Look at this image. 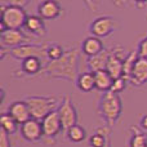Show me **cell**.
Segmentation results:
<instances>
[{"mask_svg":"<svg viewBox=\"0 0 147 147\" xmlns=\"http://www.w3.org/2000/svg\"><path fill=\"white\" fill-rule=\"evenodd\" d=\"M132 137L129 141V147H145L147 146V133L140 127L132 125L129 128Z\"/></svg>","mask_w":147,"mask_h":147,"instance_id":"obj_22","label":"cell"},{"mask_svg":"<svg viewBox=\"0 0 147 147\" xmlns=\"http://www.w3.org/2000/svg\"><path fill=\"white\" fill-rule=\"evenodd\" d=\"M62 5L54 0H45L38 5V16L44 21H52L62 14Z\"/></svg>","mask_w":147,"mask_h":147,"instance_id":"obj_13","label":"cell"},{"mask_svg":"<svg viewBox=\"0 0 147 147\" xmlns=\"http://www.w3.org/2000/svg\"><path fill=\"white\" fill-rule=\"evenodd\" d=\"M0 124H1V129L8 136L16 134L18 130V123L13 119L9 112H3L1 114V116H0Z\"/></svg>","mask_w":147,"mask_h":147,"instance_id":"obj_23","label":"cell"},{"mask_svg":"<svg viewBox=\"0 0 147 147\" xmlns=\"http://www.w3.org/2000/svg\"><path fill=\"white\" fill-rule=\"evenodd\" d=\"M65 52L66 51H65L59 44H48V48H47V58H48V61H57V59L62 58Z\"/></svg>","mask_w":147,"mask_h":147,"instance_id":"obj_26","label":"cell"},{"mask_svg":"<svg viewBox=\"0 0 147 147\" xmlns=\"http://www.w3.org/2000/svg\"><path fill=\"white\" fill-rule=\"evenodd\" d=\"M125 58H127L125 51L121 45H115L110 49V58L106 71L114 78V80L123 78V67H124Z\"/></svg>","mask_w":147,"mask_h":147,"instance_id":"obj_8","label":"cell"},{"mask_svg":"<svg viewBox=\"0 0 147 147\" xmlns=\"http://www.w3.org/2000/svg\"><path fill=\"white\" fill-rule=\"evenodd\" d=\"M47 62L43 59L38 58V57H31L25 61H22L21 67L18 71L13 72V76L16 78H25V76H36L39 74L43 72V69L45 66Z\"/></svg>","mask_w":147,"mask_h":147,"instance_id":"obj_11","label":"cell"},{"mask_svg":"<svg viewBox=\"0 0 147 147\" xmlns=\"http://www.w3.org/2000/svg\"><path fill=\"white\" fill-rule=\"evenodd\" d=\"M41 127H43V133H44L43 141H45L47 143H54L57 136L61 132H63L58 111H54V112H52L51 115H48V116L41 121Z\"/></svg>","mask_w":147,"mask_h":147,"instance_id":"obj_10","label":"cell"},{"mask_svg":"<svg viewBox=\"0 0 147 147\" xmlns=\"http://www.w3.org/2000/svg\"><path fill=\"white\" fill-rule=\"evenodd\" d=\"M123 112V103L119 94L106 92L101 96L98 103V114L106 125L112 129Z\"/></svg>","mask_w":147,"mask_h":147,"instance_id":"obj_2","label":"cell"},{"mask_svg":"<svg viewBox=\"0 0 147 147\" xmlns=\"http://www.w3.org/2000/svg\"><path fill=\"white\" fill-rule=\"evenodd\" d=\"M140 128L143 130H147V115H143L140 120Z\"/></svg>","mask_w":147,"mask_h":147,"instance_id":"obj_31","label":"cell"},{"mask_svg":"<svg viewBox=\"0 0 147 147\" xmlns=\"http://www.w3.org/2000/svg\"><path fill=\"white\" fill-rule=\"evenodd\" d=\"M27 0H16V1H8V4H10V5H14V7H18V8H23L26 4H27Z\"/></svg>","mask_w":147,"mask_h":147,"instance_id":"obj_30","label":"cell"},{"mask_svg":"<svg viewBox=\"0 0 147 147\" xmlns=\"http://www.w3.org/2000/svg\"><path fill=\"white\" fill-rule=\"evenodd\" d=\"M0 147H10V141H9V136L1 129L0 132Z\"/></svg>","mask_w":147,"mask_h":147,"instance_id":"obj_29","label":"cell"},{"mask_svg":"<svg viewBox=\"0 0 147 147\" xmlns=\"http://www.w3.org/2000/svg\"><path fill=\"white\" fill-rule=\"evenodd\" d=\"M105 147H111V142H110V141H109V142H107V145L105 146Z\"/></svg>","mask_w":147,"mask_h":147,"instance_id":"obj_32","label":"cell"},{"mask_svg":"<svg viewBox=\"0 0 147 147\" xmlns=\"http://www.w3.org/2000/svg\"><path fill=\"white\" fill-rule=\"evenodd\" d=\"M47 48H48V43H44V44L30 43V44H23V45L9 49L8 54L16 59H20L21 62L27 58H31V57H38V58L43 59L44 62H48Z\"/></svg>","mask_w":147,"mask_h":147,"instance_id":"obj_5","label":"cell"},{"mask_svg":"<svg viewBox=\"0 0 147 147\" xmlns=\"http://www.w3.org/2000/svg\"><path fill=\"white\" fill-rule=\"evenodd\" d=\"M105 47H103V43L99 38H96V36H88L85 40L83 41L81 44V52H83L85 56L88 57H93V56H97L101 52L105 51Z\"/></svg>","mask_w":147,"mask_h":147,"instance_id":"obj_18","label":"cell"},{"mask_svg":"<svg viewBox=\"0 0 147 147\" xmlns=\"http://www.w3.org/2000/svg\"><path fill=\"white\" fill-rule=\"evenodd\" d=\"M34 41V38L31 35H27L22 30H5L0 32V44L1 48H16V47L30 44Z\"/></svg>","mask_w":147,"mask_h":147,"instance_id":"obj_7","label":"cell"},{"mask_svg":"<svg viewBox=\"0 0 147 147\" xmlns=\"http://www.w3.org/2000/svg\"><path fill=\"white\" fill-rule=\"evenodd\" d=\"M57 111H58L59 119L62 123L63 133L66 134V132L70 128L78 124V111H76V107L72 103V99L69 96H65Z\"/></svg>","mask_w":147,"mask_h":147,"instance_id":"obj_6","label":"cell"},{"mask_svg":"<svg viewBox=\"0 0 147 147\" xmlns=\"http://www.w3.org/2000/svg\"><path fill=\"white\" fill-rule=\"evenodd\" d=\"M116 28V21L112 16H99L89 26L92 36L96 38H106L111 35Z\"/></svg>","mask_w":147,"mask_h":147,"instance_id":"obj_9","label":"cell"},{"mask_svg":"<svg viewBox=\"0 0 147 147\" xmlns=\"http://www.w3.org/2000/svg\"><path fill=\"white\" fill-rule=\"evenodd\" d=\"M129 83L136 86H141L147 83V58L140 57L137 59Z\"/></svg>","mask_w":147,"mask_h":147,"instance_id":"obj_16","label":"cell"},{"mask_svg":"<svg viewBox=\"0 0 147 147\" xmlns=\"http://www.w3.org/2000/svg\"><path fill=\"white\" fill-rule=\"evenodd\" d=\"M137 53L142 58H147V35L145 38L141 39L140 44H138V48H137Z\"/></svg>","mask_w":147,"mask_h":147,"instance_id":"obj_28","label":"cell"},{"mask_svg":"<svg viewBox=\"0 0 147 147\" xmlns=\"http://www.w3.org/2000/svg\"><path fill=\"white\" fill-rule=\"evenodd\" d=\"M94 78H96V89L97 90L103 92V93L111 90V86H112V84H114V78H112L106 70H105V71L94 72Z\"/></svg>","mask_w":147,"mask_h":147,"instance_id":"obj_21","label":"cell"},{"mask_svg":"<svg viewBox=\"0 0 147 147\" xmlns=\"http://www.w3.org/2000/svg\"><path fill=\"white\" fill-rule=\"evenodd\" d=\"M145 147H147V146H145Z\"/></svg>","mask_w":147,"mask_h":147,"instance_id":"obj_33","label":"cell"},{"mask_svg":"<svg viewBox=\"0 0 147 147\" xmlns=\"http://www.w3.org/2000/svg\"><path fill=\"white\" fill-rule=\"evenodd\" d=\"M25 28L32 38H40L47 35V26L45 22L38 14H31L27 17L25 23Z\"/></svg>","mask_w":147,"mask_h":147,"instance_id":"obj_15","label":"cell"},{"mask_svg":"<svg viewBox=\"0 0 147 147\" xmlns=\"http://www.w3.org/2000/svg\"><path fill=\"white\" fill-rule=\"evenodd\" d=\"M110 58V51L105 49L99 54L93 57H88L86 59V66L90 70V72H98V71H105L107 69V63H109Z\"/></svg>","mask_w":147,"mask_h":147,"instance_id":"obj_17","label":"cell"},{"mask_svg":"<svg viewBox=\"0 0 147 147\" xmlns=\"http://www.w3.org/2000/svg\"><path fill=\"white\" fill-rule=\"evenodd\" d=\"M21 136L28 142H39V141L44 140V133L43 127H41V121H38L35 119H31L26 121L20 127Z\"/></svg>","mask_w":147,"mask_h":147,"instance_id":"obj_12","label":"cell"},{"mask_svg":"<svg viewBox=\"0 0 147 147\" xmlns=\"http://www.w3.org/2000/svg\"><path fill=\"white\" fill-rule=\"evenodd\" d=\"M127 85H128V81L125 80L124 78L116 79V80H114V84H112V86H111V90H110V92H112V93H116V94H119V93H121V92L124 90L125 88H127Z\"/></svg>","mask_w":147,"mask_h":147,"instance_id":"obj_27","label":"cell"},{"mask_svg":"<svg viewBox=\"0 0 147 147\" xmlns=\"http://www.w3.org/2000/svg\"><path fill=\"white\" fill-rule=\"evenodd\" d=\"M27 13L23 8L0 3V32L5 30H22L25 27Z\"/></svg>","mask_w":147,"mask_h":147,"instance_id":"obj_3","label":"cell"},{"mask_svg":"<svg viewBox=\"0 0 147 147\" xmlns=\"http://www.w3.org/2000/svg\"><path fill=\"white\" fill-rule=\"evenodd\" d=\"M140 58L137 51L136 52H130L129 54H127V58L124 59V67H123V78L129 83L130 76H132L133 69H134V65L137 62V59Z\"/></svg>","mask_w":147,"mask_h":147,"instance_id":"obj_24","label":"cell"},{"mask_svg":"<svg viewBox=\"0 0 147 147\" xmlns=\"http://www.w3.org/2000/svg\"><path fill=\"white\" fill-rule=\"evenodd\" d=\"M8 112L12 115V117L20 125L25 124L26 121L31 120V114H30V109H28L27 103L23 101H16L13 103H10L9 109H8Z\"/></svg>","mask_w":147,"mask_h":147,"instance_id":"obj_14","label":"cell"},{"mask_svg":"<svg viewBox=\"0 0 147 147\" xmlns=\"http://www.w3.org/2000/svg\"><path fill=\"white\" fill-rule=\"evenodd\" d=\"M76 86L79 90L84 92V93H89L93 89H96V78H94V72H81L79 75L78 80H76Z\"/></svg>","mask_w":147,"mask_h":147,"instance_id":"obj_20","label":"cell"},{"mask_svg":"<svg viewBox=\"0 0 147 147\" xmlns=\"http://www.w3.org/2000/svg\"><path fill=\"white\" fill-rule=\"evenodd\" d=\"M79 57H80V51L78 47L67 49L62 58L57 61H48L43 69L41 75L51 79H61V80H67L70 83H74L79 78Z\"/></svg>","mask_w":147,"mask_h":147,"instance_id":"obj_1","label":"cell"},{"mask_svg":"<svg viewBox=\"0 0 147 147\" xmlns=\"http://www.w3.org/2000/svg\"><path fill=\"white\" fill-rule=\"evenodd\" d=\"M65 136H66L67 140L71 141V142L79 143V142H83L86 138V130L84 129L81 125L76 124V125H74L72 128H70Z\"/></svg>","mask_w":147,"mask_h":147,"instance_id":"obj_25","label":"cell"},{"mask_svg":"<svg viewBox=\"0 0 147 147\" xmlns=\"http://www.w3.org/2000/svg\"><path fill=\"white\" fill-rule=\"evenodd\" d=\"M30 109L31 117L38 121H43L48 115L57 111L59 107L58 101L54 97H44V96H28L25 98Z\"/></svg>","mask_w":147,"mask_h":147,"instance_id":"obj_4","label":"cell"},{"mask_svg":"<svg viewBox=\"0 0 147 147\" xmlns=\"http://www.w3.org/2000/svg\"><path fill=\"white\" fill-rule=\"evenodd\" d=\"M110 129L107 125L99 127L96 129V132L89 137V146L90 147H105L110 141Z\"/></svg>","mask_w":147,"mask_h":147,"instance_id":"obj_19","label":"cell"}]
</instances>
